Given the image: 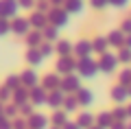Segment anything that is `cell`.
<instances>
[{"mask_svg":"<svg viewBox=\"0 0 131 129\" xmlns=\"http://www.w3.org/2000/svg\"><path fill=\"white\" fill-rule=\"evenodd\" d=\"M66 129H79V127H74V125H68V127H66Z\"/></svg>","mask_w":131,"mask_h":129,"instance_id":"cell-2","label":"cell"},{"mask_svg":"<svg viewBox=\"0 0 131 129\" xmlns=\"http://www.w3.org/2000/svg\"><path fill=\"white\" fill-rule=\"evenodd\" d=\"M92 125V116H81V127H90Z\"/></svg>","mask_w":131,"mask_h":129,"instance_id":"cell-1","label":"cell"}]
</instances>
